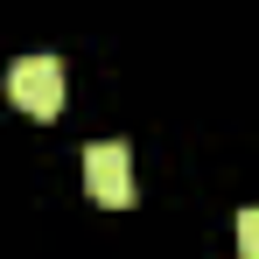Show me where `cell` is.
Returning a JSON list of instances; mask_svg holds the SVG:
<instances>
[{
  "instance_id": "3957f363",
  "label": "cell",
  "mask_w": 259,
  "mask_h": 259,
  "mask_svg": "<svg viewBox=\"0 0 259 259\" xmlns=\"http://www.w3.org/2000/svg\"><path fill=\"white\" fill-rule=\"evenodd\" d=\"M238 252L259 259V203H245V210H238Z\"/></svg>"
},
{
  "instance_id": "6da1fadb",
  "label": "cell",
  "mask_w": 259,
  "mask_h": 259,
  "mask_svg": "<svg viewBox=\"0 0 259 259\" xmlns=\"http://www.w3.org/2000/svg\"><path fill=\"white\" fill-rule=\"evenodd\" d=\"M7 98H14L21 112H35V119H56V112H63V63H56V56H14Z\"/></svg>"
},
{
  "instance_id": "7a4b0ae2",
  "label": "cell",
  "mask_w": 259,
  "mask_h": 259,
  "mask_svg": "<svg viewBox=\"0 0 259 259\" xmlns=\"http://www.w3.org/2000/svg\"><path fill=\"white\" fill-rule=\"evenodd\" d=\"M84 189L98 203H112V210L133 203V147L126 140H91L84 147Z\"/></svg>"
}]
</instances>
